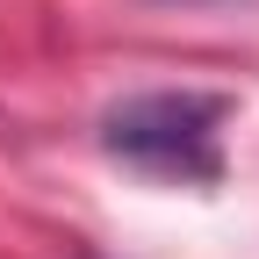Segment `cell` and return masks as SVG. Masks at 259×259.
<instances>
[{
  "instance_id": "6da1fadb",
  "label": "cell",
  "mask_w": 259,
  "mask_h": 259,
  "mask_svg": "<svg viewBox=\"0 0 259 259\" xmlns=\"http://www.w3.org/2000/svg\"><path fill=\"white\" fill-rule=\"evenodd\" d=\"M101 137L115 158L144 166L158 180H216L223 173V101L216 94H137V101L108 108Z\"/></svg>"
}]
</instances>
